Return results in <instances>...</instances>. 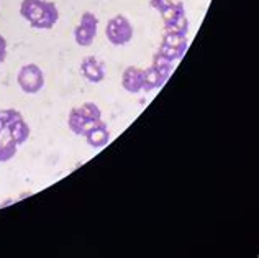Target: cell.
<instances>
[{
    "label": "cell",
    "instance_id": "obj_1",
    "mask_svg": "<svg viewBox=\"0 0 259 258\" xmlns=\"http://www.w3.org/2000/svg\"><path fill=\"white\" fill-rule=\"evenodd\" d=\"M105 36L113 46H123L132 42L133 38V25L123 15H115L107 22Z\"/></svg>",
    "mask_w": 259,
    "mask_h": 258
},
{
    "label": "cell",
    "instance_id": "obj_2",
    "mask_svg": "<svg viewBox=\"0 0 259 258\" xmlns=\"http://www.w3.org/2000/svg\"><path fill=\"white\" fill-rule=\"evenodd\" d=\"M18 86L25 94L33 96V94H38L39 91L45 87V74L41 71V67L38 64H25L22 69L18 71Z\"/></svg>",
    "mask_w": 259,
    "mask_h": 258
},
{
    "label": "cell",
    "instance_id": "obj_3",
    "mask_svg": "<svg viewBox=\"0 0 259 258\" xmlns=\"http://www.w3.org/2000/svg\"><path fill=\"white\" fill-rule=\"evenodd\" d=\"M99 17L92 12H84L80 17V22L74 30V40L79 46H91L97 36Z\"/></svg>",
    "mask_w": 259,
    "mask_h": 258
},
{
    "label": "cell",
    "instance_id": "obj_4",
    "mask_svg": "<svg viewBox=\"0 0 259 258\" xmlns=\"http://www.w3.org/2000/svg\"><path fill=\"white\" fill-rule=\"evenodd\" d=\"M80 74L89 81V83L99 84L105 78V67L104 63L99 61L95 56H87L80 63Z\"/></svg>",
    "mask_w": 259,
    "mask_h": 258
},
{
    "label": "cell",
    "instance_id": "obj_5",
    "mask_svg": "<svg viewBox=\"0 0 259 258\" xmlns=\"http://www.w3.org/2000/svg\"><path fill=\"white\" fill-rule=\"evenodd\" d=\"M95 124H97V122L89 120L85 115L80 112L79 107H74L69 112V117H67V127H69V130L76 135H82V137Z\"/></svg>",
    "mask_w": 259,
    "mask_h": 258
},
{
    "label": "cell",
    "instance_id": "obj_6",
    "mask_svg": "<svg viewBox=\"0 0 259 258\" xmlns=\"http://www.w3.org/2000/svg\"><path fill=\"white\" fill-rule=\"evenodd\" d=\"M84 137H85V141L92 148H102L110 141V130L107 128L105 122L99 120L97 124H95L91 130L84 135Z\"/></svg>",
    "mask_w": 259,
    "mask_h": 258
},
{
    "label": "cell",
    "instance_id": "obj_7",
    "mask_svg": "<svg viewBox=\"0 0 259 258\" xmlns=\"http://www.w3.org/2000/svg\"><path fill=\"white\" fill-rule=\"evenodd\" d=\"M121 86L130 94H138L143 91V69L128 66L121 76Z\"/></svg>",
    "mask_w": 259,
    "mask_h": 258
},
{
    "label": "cell",
    "instance_id": "obj_8",
    "mask_svg": "<svg viewBox=\"0 0 259 258\" xmlns=\"http://www.w3.org/2000/svg\"><path fill=\"white\" fill-rule=\"evenodd\" d=\"M58 20H59V10H58L56 4L45 0L43 13H41V17L38 18V22L33 25V28H36V30H50V28H53V26L58 23Z\"/></svg>",
    "mask_w": 259,
    "mask_h": 258
},
{
    "label": "cell",
    "instance_id": "obj_9",
    "mask_svg": "<svg viewBox=\"0 0 259 258\" xmlns=\"http://www.w3.org/2000/svg\"><path fill=\"white\" fill-rule=\"evenodd\" d=\"M45 9V0H23L20 5V15H22L31 26L38 22Z\"/></svg>",
    "mask_w": 259,
    "mask_h": 258
},
{
    "label": "cell",
    "instance_id": "obj_10",
    "mask_svg": "<svg viewBox=\"0 0 259 258\" xmlns=\"http://www.w3.org/2000/svg\"><path fill=\"white\" fill-rule=\"evenodd\" d=\"M18 145L17 141L12 138V135L7 130H0V163H7L10 161L13 156L17 155Z\"/></svg>",
    "mask_w": 259,
    "mask_h": 258
},
{
    "label": "cell",
    "instance_id": "obj_11",
    "mask_svg": "<svg viewBox=\"0 0 259 258\" xmlns=\"http://www.w3.org/2000/svg\"><path fill=\"white\" fill-rule=\"evenodd\" d=\"M9 132L12 135V138L17 141V145H22V143H25V141L30 138V132L31 130H30L28 124L25 122L23 115H18V117L10 124Z\"/></svg>",
    "mask_w": 259,
    "mask_h": 258
},
{
    "label": "cell",
    "instance_id": "obj_12",
    "mask_svg": "<svg viewBox=\"0 0 259 258\" xmlns=\"http://www.w3.org/2000/svg\"><path fill=\"white\" fill-rule=\"evenodd\" d=\"M164 83H166V79L162 78L153 66L148 67V69H143V91L145 92H151L154 89H158V87H161Z\"/></svg>",
    "mask_w": 259,
    "mask_h": 258
},
{
    "label": "cell",
    "instance_id": "obj_13",
    "mask_svg": "<svg viewBox=\"0 0 259 258\" xmlns=\"http://www.w3.org/2000/svg\"><path fill=\"white\" fill-rule=\"evenodd\" d=\"M161 17H162V22H164V25H169L176 22L177 18L186 15V7H184L182 2H172L169 7H166L164 10L159 12Z\"/></svg>",
    "mask_w": 259,
    "mask_h": 258
},
{
    "label": "cell",
    "instance_id": "obj_14",
    "mask_svg": "<svg viewBox=\"0 0 259 258\" xmlns=\"http://www.w3.org/2000/svg\"><path fill=\"white\" fill-rule=\"evenodd\" d=\"M186 46H169L166 43H161L159 45V50H158V54H161L162 58H166L169 61H179L182 56H184V53H186Z\"/></svg>",
    "mask_w": 259,
    "mask_h": 258
},
{
    "label": "cell",
    "instance_id": "obj_15",
    "mask_svg": "<svg viewBox=\"0 0 259 258\" xmlns=\"http://www.w3.org/2000/svg\"><path fill=\"white\" fill-rule=\"evenodd\" d=\"M153 67L156 71H158L162 78H164L166 81H167V78H169V74L172 72V67H174V63L172 61H169V59H166V58H162L161 54H158L156 53V56H154V59H153Z\"/></svg>",
    "mask_w": 259,
    "mask_h": 258
},
{
    "label": "cell",
    "instance_id": "obj_16",
    "mask_svg": "<svg viewBox=\"0 0 259 258\" xmlns=\"http://www.w3.org/2000/svg\"><path fill=\"white\" fill-rule=\"evenodd\" d=\"M164 30L166 33H176V35H184L187 36L189 33V18L186 15H182L176 20V22L164 25Z\"/></svg>",
    "mask_w": 259,
    "mask_h": 258
},
{
    "label": "cell",
    "instance_id": "obj_17",
    "mask_svg": "<svg viewBox=\"0 0 259 258\" xmlns=\"http://www.w3.org/2000/svg\"><path fill=\"white\" fill-rule=\"evenodd\" d=\"M79 108H80V112H82L91 122H99V120H102V110L99 108L97 104H94V102H84Z\"/></svg>",
    "mask_w": 259,
    "mask_h": 258
},
{
    "label": "cell",
    "instance_id": "obj_18",
    "mask_svg": "<svg viewBox=\"0 0 259 258\" xmlns=\"http://www.w3.org/2000/svg\"><path fill=\"white\" fill-rule=\"evenodd\" d=\"M18 115H22V114H20L17 108H2V110H0V130H7Z\"/></svg>",
    "mask_w": 259,
    "mask_h": 258
},
{
    "label": "cell",
    "instance_id": "obj_19",
    "mask_svg": "<svg viewBox=\"0 0 259 258\" xmlns=\"http://www.w3.org/2000/svg\"><path fill=\"white\" fill-rule=\"evenodd\" d=\"M162 43H166L169 46H186L189 45V40L187 36L184 35H176V33H164V36H162Z\"/></svg>",
    "mask_w": 259,
    "mask_h": 258
},
{
    "label": "cell",
    "instance_id": "obj_20",
    "mask_svg": "<svg viewBox=\"0 0 259 258\" xmlns=\"http://www.w3.org/2000/svg\"><path fill=\"white\" fill-rule=\"evenodd\" d=\"M171 4H172V0H149V5H151L153 9L158 10V12H162L166 7H169Z\"/></svg>",
    "mask_w": 259,
    "mask_h": 258
},
{
    "label": "cell",
    "instance_id": "obj_21",
    "mask_svg": "<svg viewBox=\"0 0 259 258\" xmlns=\"http://www.w3.org/2000/svg\"><path fill=\"white\" fill-rule=\"evenodd\" d=\"M5 58H7V40L0 33V63H4Z\"/></svg>",
    "mask_w": 259,
    "mask_h": 258
}]
</instances>
